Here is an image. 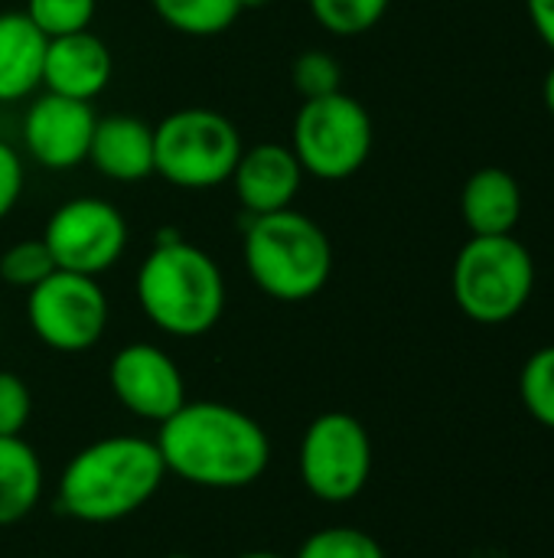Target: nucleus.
Segmentation results:
<instances>
[{"mask_svg":"<svg viewBox=\"0 0 554 558\" xmlns=\"http://www.w3.org/2000/svg\"><path fill=\"white\" fill-rule=\"evenodd\" d=\"M153 441L167 474L206 490L251 487L271 464L268 432L225 402H183Z\"/></svg>","mask_w":554,"mask_h":558,"instance_id":"nucleus-1","label":"nucleus"},{"mask_svg":"<svg viewBox=\"0 0 554 558\" xmlns=\"http://www.w3.org/2000/svg\"><path fill=\"white\" fill-rule=\"evenodd\" d=\"M167 481L157 441L111 435L91 441L59 477V510L78 523H118L153 500Z\"/></svg>","mask_w":554,"mask_h":558,"instance_id":"nucleus-2","label":"nucleus"},{"mask_svg":"<svg viewBox=\"0 0 554 558\" xmlns=\"http://www.w3.org/2000/svg\"><path fill=\"white\" fill-rule=\"evenodd\" d=\"M137 304L167 337L193 340L209 333L225 311V278L216 258L186 242L176 229H160L137 268Z\"/></svg>","mask_w":554,"mask_h":558,"instance_id":"nucleus-3","label":"nucleus"},{"mask_svg":"<svg viewBox=\"0 0 554 558\" xmlns=\"http://www.w3.org/2000/svg\"><path fill=\"white\" fill-rule=\"evenodd\" d=\"M242 255L255 288L284 304L317 298L333 275L330 235L294 206L268 216H248Z\"/></svg>","mask_w":554,"mask_h":558,"instance_id":"nucleus-4","label":"nucleus"},{"mask_svg":"<svg viewBox=\"0 0 554 558\" xmlns=\"http://www.w3.org/2000/svg\"><path fill=\"white\" fill-rule=\"evenodd\" d=\"M451 291L473 324H509L532 301L535 258L516 235H470L454 258Z\"/></svg>","mask_w":554,"mask_h":558,"instance_id":"nucleus-5","label":"nucleus"},{"mask_svg":"<svg viewBox=\"0 0 554 558\" xmlns=\"http://www.w3.org/2000/svg\"><path fill=\"white\" fill-rule=\"evenodd\" d=\"M242 150L238 128L202 105L180 108L153 128V173L176 190H216L229 183Z\"/></svg>","mask_w":554,"mask_h":558,"instance_id":"nucleus-6","label":"nucleus"},{"mask_svg":"<svg viewBox=\"0 0 554 558\" xmlns=\"http://www.w3.org/2000/svg\"><path fill=\"white\" fill-rule=\"evenodd\" d=\"M372 141L376 131L366 105L346 92L307 98L291 131V150L297 154L304 173L327 183L359 173L372 154Z\"/></svg>","mask_w":554,"mask_h":558,"instance_id":"nucleus-7","label":"nucleus"},{"mask_svg":"<svg viewBox=\"0 0 554 558\" xmlns=\"http://www.w3.org/2000/svg\"><path fill=\"white\" fill-rule=\"evenodd\" d=\"M372 474V438L349 412L317 415L300 441V481L323 504L356 500Z\"/></svg>","mask_w":554,"mask_h":558,"instance_id":"nucleus-8","label":"nucleus"},{"mask_svg":"<svg viewBox=\"0 0 554 558\" xmlns=\"http://www.w3.org/2000/svg\"><path fill=\"white\" fill-rule=\"evenodd\" d=\"M26 294V320L36 340L56 353H85L108 330L111 307L98 278L56 268Z\"/></svg>","mask_w":554,"mask_h":558,"instance_id":"nucleus-9","label":"nucleus"},{"mask_svg":"<svg viewBox=\"0 0 554 558\" xmlns=\"http://www.w3.org/2000/svg\"><path fill=\"white\" fill-rule=\"evenodd\" d=\"M42 242L52 252L56 268L98 278L121 262L127 248V222L114 203L101 196H75L49 216Z\"/></svg>","mask_w":554,"mask_h":558,"instance_id":"nucleus-10","label":"nucleus"},{"mask_svg":"<svg viewBox=\"0 0 554 558\" xmlns=\"http://www.w3.org/2000/svg\"><path fill=\"white\" fill-rule=\"evenodd\" d=\"M114 399L144 422H167L186 402V379L170 353L153 343H127L108 366Z\"/></svg>","mask_w":554,"mask_h":558,"instance_id":"nucleus-11","label":"nucleus"},{"mask_svg":"<svg viewBox=\"0 0 554 558\" xmlns=\"http://www.w3.org/2000/svg\"><path fill=\"white\" fill-rule=\"evenodd\" d=\"M95 124L98 114L91 111V101L42 92L23 114L26 154L46 170H72L88 160Z\"/></svg>","mask_w":554,"mask_h":558,"instance_id":"nucleus-12","label":"nucleus"},{"mask_svg":"<svg viewBox=\"0 0 554 558\" xmlns=\"http://www.w3.org/2000/svg\"><path fill=\"white\" fill-rule=\"evenodd\" d=\"M229 183L248 216H268L294 206L304 186V167L287 144L268 141L242 150Z\"/></svg>","mask_w":554,"mask_h":558,"instance_id":"nucleus-13","label":"nucleus"},{"mask_svg":"<svg viewBox=\"0 0 554 558\" xmlns=\"http://www.w3.org/2000/svg\"><path fill=\"white\" fill-rule=\"evenodd\" d=\"M111 72H114L111 49L91 29L56 36V39L46 43L42 88L52 92V95L75 98V101H91L108 88Z\"/></svg>","mask_w":554,"mask_h":558,"instance_id":"nucleus-14","label":"nucleus"},{"mask_svg":"<svg viewBox=\"0 0 554 558\" xmlns=\"http://www.w3.org/2000/svg\"><path fill=\"white\" fill-rule=\"evenodd\" d=\"M88 160L108 180L137 183L153 173V128L134 114L98 118Z\"/></svg>","mask_w":554,"mask_h":558,"instance_id":"nucleus-15","label":"nucleus"},{"mask_svg":"<svg viewBox=\"0 0 554 558\" xmlns=\"http://www.w3.org/2000/svg\"><path fill=\"white\" fill-rule=\"evenodd\" d=\"M460 216L473 235H513L522 219V186L503 167H480L460 190Z\"/></svg>","mask_w":554,"mask_h":558,"instance_id":"nucleus-16","label":"nucleus"},{"mask_svg":"<svg viewBox=\"0 0 554 558\" xmlns=\"http://www.w3.org/2000/svg\"><path fill=\"white\" fill-rule=\"evenodd\" d=\"M46 43L26 13H0V105L23 101L42 88Z\"/></svg>","mask_w":554,"mask_h":558,"instance_id":"nucleus-17","label":"nucleus"},{"mask_svg":"<svg viewBox=\"0 0 554 558\" xmlns=\"http://www.w3.org/2000/svg\"><path fill=\"white\" fill-rule=\"evenodd\" d=\"M42 497L39 454L20 438H0V526L26 520Z\"/></svg>","mask_w":554,"mask_h":558,"instance_id":"nucleus-18","label":"nucleus"},{"mask_svg":"<svg viewBox=\"0 0 554 558\" xmlns=\"http://www.w3.org/2000/svg\"><path fill=\"white\" fill-rule=\"evenodd\" d=\"M150 7L183 36H219L242 16L238 0H150Z\"/></svg>","mask_w":554,"mask_h":558,"instance_id":"nucleus-19","label":"nucleus"},{"mask_svg":"<svg viewBox=\"0 0 554 558\" xmlns=\"http://www.w3.org/2000/svg\"><path fill=\"white\" fill-rule=\"evenodd\" d=\"M392 0H307L313 20L333 36H362L382 23Z\"/></svg>","mask_w":554,"mask_h":558,"instance_id":"nucleus-20","label":"nucleus"},{"mask_svg":"<svg viewBox=\"0 0 554 558\" xmlns=\"http://www.w3.org/2000/svg\"><path fill=\"white\" fill-rule=\"evenodd\" d=\"M519 399L532 422L554 432V343L535 350L519 373Z\"/></svg>","mask_w":554,"mask_h":558,"instance_id":"nucleus-21","label":"nucleus"},{"mask_svg":"<svg viewBox=\"0 0 554 558\" xmlns=\"http://www.w3.org/2000/svg\"><path fill=\"white\" fill-rule=\"evenodd\" d=\"M52 271H56V262H52V252L46 248L42 239L13 242V245L0 255V278H3L10 288H20V291H33V288H36L39 281H46Z\"/></svg>","mask_w":554,"mask_h":558,"instance_id":"nucleus-22","label":"nucleus"},{"mask_svg":"<svg viewBox=\"0 0 554 558\" xmlns=\"http://www.w3.org/2000/svg\"><path fill=\"white\" fill-rule=\"evenodd\" d=\"M46 39L82 33L95 20V0H26L23 10Z\"/></svg>","mask_w":554,"mask_h":558,"instance_id":"nucleus-23","label":"nucleus"},{"mask_svg":"<svg viewBox=\"0 0 554 558\" xmlns=\"http://www.w3.org/2000/svg\"><path fill=\"white\" fill-rule=\"evenodd\" d=\"M297 558H385L382 546L356 526H327L304 539Z\"/></svg>","mask_w":554,"mask_h":558,"instance_id":"nucleus-24","label":"nucleus"},{"mask_svg":"<svg viewBox=\"0 0 554 558\" xmlns=\"http://www.w3.org/2000/svg\"><path fill=\"white\" fill-rule=\"evenodd\" d=\"M291 75H294V88L304 95V101H307V98H323V95L343 92V88H340L343 69H340V62H336L330 52H323V49H307V52H300L297 62H294V69H291Z\"/></svg>","mask_w":554,"mask_h":558,"instance_id":"nucleus-25","label":"nucleus"},{"mask_svg":"<svg viewBox=\"0 0 554 558\" xmlns=\"http://www.w3.org/2000/svg\"><path fill=\"white\" fill-rule=\"evenodd\" d=\"M33 415V396L29 386L16 373L0 369V438H13L26 428Z\"/></svg>","mask_w":554,"mask_h":558,"instance_id":"nucleus-26","label":"nucleus"},{"mask_svg":"<svg viewBox=\"0 0 554 558\" xmlns=\"http://www.w3.org/2000/svg\"><path fill=\"white\" fill-rule=\"evenodd\" d=\"M23 196V157L0 141V222L16 209Z\"/></svg>","mask_w":554,"mask_h":558,"instance_id":"nucleus-27","label":"nucleus"},{"mask_svg":"<svg viewBox=\"0 0 554 558\" xmlns=\"http://www.w3.org/2000/svg\"><path fill=\"white\" fill-rule=\"evenodd\" d=\"M535 36L554 52V0H526Z\"/></svg>","mask_w":554,"mask_h":558,"instance_id":"nucleus-28","label":"nucleus"},{"mask_svg":"<svg viewBox=\"0 0 554 558\" xmlns=\"http://www.w3.org/2000/svg\"><path fill=\"white\" fill-rule=\"evenodd\" d=\"M542 98H545V108L552 111V118H554V62H552V69L545 72V82H542Z\"/></svg>","mask_w":554,"mask_h":558,"instance_id":"nucleus-29","label":"nucleus"},{"mask_svg":"<svg viewBox=\"0 0 554 558\" xmlns=\"http://www.w3.org/2000/svg\"><path fill=\"white\" fill-rule=\"evenodd\" d=\"M238 3H242V13H245V10H261V7H268L271 0H238Z\"/></svg>","mask_w":554,"mask_h":558,"instance_id":"nucleus-30","label":"nucleus"},{"mask_svg":"<svg viewBox=\"0 0 554 558\" xmlns=\"http://www.w3.org/2000/svg\"><path fill=\"white\" fill-rule=\"evenodd\" d=\"M238 558H284V556H278V553H245V556H238Z\"/></svg>","mask_w":554,"mask_h":558,"instance_id":"nucleus-31","label":"nucleus"},{"mask_svg":"<svg viewBox=\"0 0 554 558\" xmlns=\"http://www.w3.org/2000/svg\"><path fill=\"white\" fill-rule=\"evenodd\" d=\"M167 558H189V556H167Z\"/></svg>","mask_w":554,"mask_h":558,"instance_id":"nucleus-32","label":"nucleus"}]
</instances>
